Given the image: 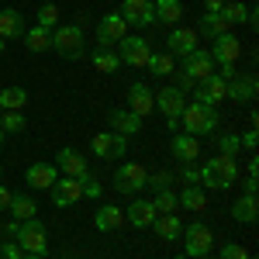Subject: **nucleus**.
<instances>
[{"mask_svg":"<svg viewBox=\"0 0 259 259\" xmlns=\"http://www.w3.org/2000/svg\"><path fill=\"white\" fill-rule=\"evenodd\" d=\"M221 7H225V0H204V11L207 14H221Z\"/></svg>","mask_w":259,"mask_h":259,"instance_id":"obj_49","label":"nucleus"},{"mask_svg":"<svg viewBox=\"0 0 259 259\" xmlns=\"http://www.w3.org/2000/svg\"><path fill=\"white\" fill-rule=\"evenodd\" d=\"M211 59H214V66H235L239 62V56H242V45H239V38L232 35V31H225V35H218V38L211 41Z\"/></svg>","mask_w":259,"mask_h":259,"instance_id":"obj_11","label":"nucleus"},{"mask_svg":"<svg viewBox=\"0 0 259 259\" xmlns=\"http://www.w3.org/2000/svg\"><path fill=\"white\" fill-rule=\"evenodd\" d=\"M52 52H59L62 59H83V28L80 24L52 28Z\"/></svg>","mask_w":259,"mask_h":259,"instance_id":"obj_5","label":"nucleus"},{"mask_svg":"<svg viewBox=\"0 0 259 259\" xmlns=\"http://www.w3.org/2000/svg\"><path fill=\"white\" fill-rule=\"evenodd\" d=\"M21 256H24V249L18 242H0V259H21Z\"/></svg>","mask_w":259,"mask_h":259,"instance_id":"obj_45","label":"nucleus"},{"mask_svg":"<svg viewBox=\"0 0 259 259\" xmlns=\"http://www.w3.org/2000/svg\"><path fill=\"white\" fill-rule=\"evenodd\" d=\"M145 180H149V169L142 162H124L114 173V190L118 194H139V190H145Z\"/></svg>","mask_w":259,"mask_h":259,"instance_id":"obj_8","label":"nucleus"},{"mask_svg":"<svg viewBox=\"0 0 259 259\" xmlns=\"http://www.w3.org/2000/svg\"><path fill=\"white\" fill-rule=\"evenodd\" d=\"M0 173H4V166H0Z\"/></svg>","mask_w":259,"mask_h":259,"instance_id":"obj_57","label":"nucleus"},{"mask_svg":"<svg viewBox=\"0 0 259 259\" xmlns=\"http://www.w3.org/2000/svg\"><path fill=\"white\" fill-rule=\"evenodd\" d=\"M7 211L14 214V221H28V218L38 214V204H35V197H28V194H14L11 204H7Z\"/></svg>","mask_w":259,"mask_h":259,"instance_id":"obj_29","label":"nucleus"},{"mask_svg":"<svg viewBox=\"0 0 259 259\" xmlns=\"http://www.w3.org/2000/svg\"><path fill=\"white\" fill-rule=\"evenodd\" d=\"M173 183V177L166 173V169H159V173H149V180H145V187H152V190H166Z\"/></svg>","mask_w":259,"mask_h":259,"instance_id":"obj_42","label":"nucleus"},{"mask_svg":"<svg viewBox=\"0 0 259 259\" xmlns=\"http://www.w3.org/2000/svg\"><path fill=\"white\" fill-rule=\"evenodd\" d=\"M235 180H239V162H235V156H214V159H207L200 166V183L204 187L228 190Z\"/></svg>","mask_w":259,"mask_h":259,"instance_id":"obj_2","label":"nucleus"},{"mask_svg":"<svg viewBox=\"0 0 259 259\" xmlns=\"http://www.w3.org/2000/svg\"><path fill=\"white\" fill-rule=\"evenodd\" d=\"M118 14L124 18L128 28H149V24H156V7H152V0H124Z\"/></svg>","mask_w":259,"mask_h":259,"instance_id":"obj_9","label":"nucleus"},{"mask_svg":"<svg viewBox=\"0 0 259 259\" xmlns=\"http://www.w3.org/2000/svg\"><path fill=\"white\" fill-rule=\"evenodd\" d=\"M256 190H259L256 177H245V183H242V194H249V197H256Z\"/></svg>","mask_w":259,"mask_h":259,"instance_id":"obj_48","label":"nucleus"},{"mask_svg":"<svg viewBox=\"0 0 259 259\" xmlns=\"http://www.w3.org/2000/svg\"><path fill=\"white\" fill-rule=\"evenodd\" d=\"M242 149H249V152H256V142H259V135H256V128H249L245 135H242Z\"/></svg>","mask_w":259,"mask_h":259,"instance_id":"obj_46","label":"nucleus"},{"mask_svg":"<svg viewBox=\"0 0 259 259\" xmlns=\"http://www.w3.org/2000/svg\"><path fill=\"white\" fill-rule=\"evenodd\" d=\"M183 256L187 259H200V256H211V245H214V232L204 225V221H194L183 228Z\"/></svg>","mask_w":259,"mask_h":259,"instance_id":"obj_4","label":"nucleus"},{"mask_svg":"<svg viewBox=\"0 0 259 259\" xmlns=\"http://www.w3.org/2000/svg\"><path fill=\"white\" fill-rule=\"evenodd\" d=\"M169 149H173V156H177L180 162H197L200 159V139H194V135H173V142H169Z\"/></svg>","mask_w":259,"mask_h":259,"instance_id":"obj_23","label":"nucleus"},{"mask_svg":"<svg viewBox=\"0 0 259 259\" xmlns=\"http://www.w3.org/2000/svg\"><path fill=\"white\" fill-rule=\"evenodd\" d=\"M124 221L132 225V228H152V221H156V207L149 204V200H132L128 204V211H124Z\"/></svg>","mask_w":259,"mask_h":259,"instance_id":"obj_22","label":"nucleus"},{"mask_svg":"<svg viewBox=\"0 0 259 259\" xmlns=\"http://www.w3.org/2000/svg\"><path fill=\"white\" fill-rule=\"evenodd\" d=\"M28 187H35V190H52L56 187V180H59V169L52 166V162H35V166H28Z\"/></svg>","mask_w":259,"mask_h":259,"instance_id":"obj_18","label":"nucleus"},{"mask_svg":"<svg viewBox=\"0 0 259 259\" xmlns=\"http://www.w3.org/2000/svg\"><path fill=\"white\" fill-rule=\"evenodd\" d=\"M11 197H14V194H11L7 187H0V214L7 211V204H11Z\"/></svg>","mask_w":259,"mask_h":259,"instance_id":"obj_50","label":"nucleus"},{"mask_svg":"<svg viewBox=\"0 0 259 259\" xmlns=\"http://www.w3.org/2000/svg\"><path fill=\"white\" fill-rule=\"evenodd\" d=\"M177 204L183 211H204L207 194H204V187H183V194H177Z\"/></svg>","mask_w":259,"mask_h":259,"instance_id":"obj_31","label":"nucleus"},{"mask_svg":"<svg viewBox=\"0 0 259 259\" xmlns=\"http://www.w3.org/2000/svg\"><path fill=\"white\" fill-rule=\"evenodd\" d=\"M214 139H218V156H239V135H214Z\"/></svg>","mask_w":259,"mask_h":259,"instance_id":"obj_40","label":"nucleus"},{"mask_svg":"<svg viewBox=\"0 0 259 259\" xmlns=\"http://www.w3.org/2000/svg\"><path fill=\"white\" fill-rule=\"evenodd\" d=\"M194 87H197V83L190 80L187 73H183V76H177V90H180V94H183V97H187V94H194Z\"/></svg>","mask_w":259,"mask_h":259,"instance_id":"obj_47","label":"nucleus"},{"mask_svg":"<svg viewBox=\"0 0 259 259\" xmlns=\"http://www.w3.org/2000/svg\"><path fill=\"white\" fill-rule=\"evenodd\" d=\"M0 56H4V38H0Z\"/></svg>","mask_w":259,"mask_h":259,"instance_id":"obj_54","label":"nucleus"},{"mask_svg":"<svg viewBox=\"0 0 259 259\" xmlns=\"http://www.w3.org/2000/svg\"><path fill=\"white\" fill-rule=\"evenodd\" d=\"M121 225H124V211L121 207H114V204L97 207V214H94V228L97 232H118Z\"/></svg>","mask_w":259,"mask_h":259,"instance_id":"obj_24","label":"nucleus"},{"mask_svg":"<svg viewBox=\"0 0 259 259\" xmlns=\"http://www.w3.org/2000/svg\"><path fill=\"white\" fill-rule=\"evenodd\" d=\"M24 45H28V52H35V56H41V52H49L52 49V31H45V28H24Z\"/></svg>","mask_w":259,"mask_h":259,"instance_id":"obj_26","label":"nucleus"},{"mask_svg":"<svg viewBox=\"0 0 259 259\" xmlns=\"http://www.w3.org/2000/svg\"><path fill=\"white\" fill-rule=\"evenodd\" d=\"M173 66H177V62H173L169 52H152L149 62H145V69H152V76H169V73H173Z\"/></svg>","mask_w":259,"mask_h":259,"instance_id":"obj_36","label":"nucleus"},{"mask_svg":"<svg viewBox=\"0 0 259 259\" xmlns=\"http://www.w3.org/2000/svg\"><path fill=\"white\" fill-rule=\"evenodd\" d=\"M90 62H94V69H100V73H118L121 69V59H118L114 49H97L90 56Z\"/></svg>","mask_w":259,"mask_h":259,"instance_id":"obj_34","label":"nucleus"},{"mask_svg":"<svg viewBox=\"0 0 259 259\" xmlns=\"http://www.w3.org/2000/svg\"><path fill=\"white\" fill-rule=\"evenodd\" d=\"M177 259H187V256H177Z\"/></svg>","mask_w":259,"mask_h":259,"instance_id":"obj_56","label":"nucleus"},{"mask_svg":"<svg viewBox=\"0 0 259 259\" xmlns=\"http://www.w3.org/2000/svg\"><path fill=\"white\" fill-rule=\"evenodd\" d=\"M56 169H62L66 177H73V180H80L87 169H90V162L83 159L76 149H59V156H56Z\"/></svg>","mask_w":259,"mask_h":259,"instance_id":"obj_20","label":"nucleus"},{"mask_svg":"<svg viewBox=\"0 0 259 259\" xmlns=\"http://www.w3.org/2000/svg\"><path fill=\"white\" fill-rule=\"evenodd\" d=\"M128 111L139 114V118H145V114L156 111V97H152V90H149L145 83H132V87H128Z\"/></svg>","mask_w":259,"mask_h":259,"instance_id":"obj_16","label":"nucleus"},{"mask_svg":"<svg viewBox=\"0 0 259 259\" xmlns=\"http://www.w3.org/2000/svg\"><path fill=\"white\" fill-rule=\"evenodd\" d=\"M166 45H169L173 56H183V59H187V56L197 49V31H194V28H173L169 38H166Z\"/></svg>","mask_w":259,"mask_h":259,"instance_id":"obj_21","label":"nucleus"},{"mask_svg":"<svg viewBox=\"0 0 259 259\" xmlns=\"http://www.w3.org/2000/svg\"><path fill=\"white\" fill-rule=\"evenodd\" d=\"M38 28H45V31L59 28V7L56 4H41L38 7Z\"/></svg>","mask_w":259,"mask_h":259,"instance_id":"obj_37","label":"nucleus"},{"mask_svg":"<svg viewBox=\"0 0 259 259\" xmlns=\"http://www.w3.org/2000/svg\"><path fill=\"white\" fill-rule=\"evenodd\" d=\"M180 124L187 128V135L194 139H204V135H218V111L207 107V104H187L183 114H180Z\"/></svg>","mask_w":259,"mask_h":259,"instance_id":"obj_1","label":"nucleus"},{"mask_svg":"<svg viewBox=\"0 0 259 259\" xmlns=\"http://www.w3.org/2000/svg\"><path fill=\"white\" fill-rule=\"evenodd\" d=\"M256 214H259V204H256V197H249V194H242V197L232 204V218L242 221V225H252Z\"/></svg>","mask_w":259,"mask_h":259,"instance_id":"obj_32","label":"nucleus"},{"mask_svg":"<svg viewBox=\"0 0 259 259\" xmlns=\"http://www.w3.org/2000/svg\"><path fill=\"white\" fill-rule=\"evenodd\" d=\"M228 28H232V24L221 18V14H207V11H204V18H200V24L194 28V31H197V35H204V38H211V41H214L218 35H225Z\"/></svg>","mask_w":259,"mask_h":259,"instance_id":"obj_28","label":"nucleus"},{"mask_svg":"<svg viewBox=\"0 0 259 259\" xmlns=\"http://www.w3.org/2000/svg\"><path fill=\"white\" fill-rule=\"evenodd\" d=\"M180 177H183V183H187V187H197V183H200V169H194V162H183Z\"/></svg>","mask_w":259,"mask_h":259,"instance_id":"obj_44","label":"nucleus"},{"mask_svg":"<svg viewBox=\"0 0 259 259\" xmlns=\"http://www.w3.org/2000/svg\"><path fill=\"white\" fill-rule=\"evenodd\" d=\"M256 173H259V159L252 156V159H249V177H256Z\"/></svg>","mask_w":259,"mask_h":259,"instance_id":"obj_51","label":"nucleus"},{"mask_svg":"<svg viewBox=\"0 0 259 259\" xmlns=\"http://www.w3.org/2000/svg\"><path fill=\"white\" fill-rule=\"evenodd\" d=\"M149 56H152V45L142 38V35H124V38L118 41V59L128 62L132 69H142V66L149 62Z\"/></svg>","mask_w":259,"mask_h":259,"instance_id":"obj_7","label":"nucleus"},{"mask_svg":"<svg viewBox=\"0 0 259 259\" xmlns=\"http://www.w3.org/2000/svg\"><path fill=\"white\" fill-rule=\"evenodd\" d=\"M218 259H249V249H245V245H239V242H228V245L221 249Z\"/></svg>","mask_w":259,"mask_h":259,"instance_id":"obj_43","label":"nucleus"},{"mask_svg":"<svg viewBox=\"0 0 259 259\" xmlns=\"http://www.w3.org/2000/svg\"><path fill=\"white\" fill-rule=\"evenodd\" d=\"M49 194H52V204L56 207H73L76 200H83V187H80V180L66 177V180H56V187Z\"/></svg>","mask_w":259,"mask_h":259,"instance_id":"obj_15","label":"nucleus"},{"mask_svg":"<svg viewBox=\"0 0 259 259\" xmlns=\"http://www.w3.org/2000/svg\"><path fill=\"white\" fill-rule=\"evenodd\" d=\"M80 187H83V197H100V180L94 177L90 169L80 177Z\"/></svg>","mask_w":259,"mask_h":259,"instance_id":"obj_41","label":"nucleus"},{"mask_svg":"<svg viewBox=\"0 0 259 259\" xmlns=\"http://www.w3.org/2000/svg\"><path fill=\"white\" fill-rule=\"evenodd\" d=\"M21 259H45V256H31V252H24V256H21Z\"/></svg>","mask_w":259,"mask_h":259,"instance_id":"obj_52","label":"nucleus"},{"mask_svg":"<svg viewBox=\"0 0 259 259\" xmlns=\"http://www.w3.org/2000/svg\"><path fill=\"white\" fill-rule=\"evenodd\" d=\"M156 235H159L162 242H177L180 235H183V221L177 218V214H156Z\"/></svg>","mask_w":259,"mask_h":259,"instance_id":"obj_27","label":"nucleus"},{"mask_svg":"<svg viewBox=\"0 0 259 259\" xmlns=\"http://www.w3.org/2000/svg\"><path fill=\"white\" fill-rule=\"evenodd\" d=\"M225 100L252 104L256 100V76H232V80H225Z\"/></svg>","mask_w":259,"mask_h":259,"instance_id":"obj_14","label":"nucleus"},{"mask_svg":"<svg viewBox=\"0 0 259 259\" xmlns=\"http://www.w3.org/2000/svg\"><path fill=\"white\" fill-rule=\"evenodd\" d=\"M152 7H156V24H177L183 18L180 0H152Z\"/></svg>","mask_w":259,"mask_h":259,"instance_id":"obj_30","label":"nucleus"},{"mask_svg":"<svg viewBox=\"0 0 259 259\" xmlns=\"http://www.w3.org/2000/svg\"><path fill=\"white\" fill-rule=\"evenodd\" d=\"M14 242H18L24 252L31 256H45L49 249V232L38 218H28V221H18V232H14Z\"/></svg>","mask_w":259,"mask_h":259,"instance_id":"obj_3","label":"nucleus"},{"mask_svg":"<svg viewBox=\"0 0 259 259\" xmlns=\"http://www.w3.org/2000/svg\"><path fill=\"white\" fill-rule=\"evenodd\" d=\"M24 35V18H21V11L14 7H4L0 11V38H21Z\"/></svg>","mask_w":259,"mask_h":259,"instance_id":"obj_25","label":"nucleus"},{"mask_svg":"<svg viewBox=\"0 0 259 259\" xmlns=\"http://www.w3.org/2000/svg\"><path fill=\"white\" fill-rule=\"evenodd\" d=\"M4 142H7V135H4V128H0V145H4Z\"/></svg>","mask_w":259,"mask_h":259,"instance_id":"obj_53","label":"nucleus"},{"mask_svg":"<svg viewBox=\"0 0 259 259\" xmlns=\"http://www.w3.org/2000/svg\"><path fill=\"white\" fill-rule=\"evenodd\" d=\"M0 114H4V111H0Z\"/></svg>","mask_w":259,"mask_h":259,"instance_id":"obj_58","label":"nucleus"},{"mask_svg":"<svg viewBox=\"0 0 259 259\" xmlns=\"http://www.w3.org/2000/svg\"><path fill=\"white\" fill-rule=\"evenodd\" d=\"M0 128H4V135L24 132V114H21V111H4V114H0Z\"/></svg>","mask_w":259,"mask_h":259,"instance_id":"obj_39","label":"nucleus"},{"mask_svg":"<svg viewBox=\"0 0 259 259\" xmlns=\"http://www.w3.org/2000/svg\"><path fill=\"white\" fill-rule=\"evenodd\" d=\"M124 35H128V24H124V18H121L118 11H114V14H104V18L97 21V41H100V49L118 45Z\"/></svg>","mask_w":259,"mask_h":259,"instance_id":"obj_12","label":"nucleus"},{"mask_svg":"<svg viewBox=\"0 0 259 259\" xmlns=\"http://www.w3.org/2000/svg\"><path fill=\"white\" fill-rule=\"evenodd\" d=\"M183 73H187L194 83L207 80V76L214 73V59H211V52H207V49H194V52L183 59Z\"/></svg>","mask_w":259,"mask_h":259,"instance_id":"obj_13","label":"nucleus"},{"mask_svg":"<svg viewBox=\"0 0 259 259\" xmlns=\"http://www.w3.org/2000/svg\"><path fill=\"white\" fill-rule=\"evenodd\" d=\"M200 259H214V256H200Z\"/></svg>","mask_w":259,"mask_h":259,"instance_id":"obj_55","label":"nucleus"},{"mask_svg":"<svg viewBox=\"0 0 259 259\" xmlns=\"http://www.w3.org/2000/svg\"><path fill=\"white\" fill-rule=\"evenodd\" d=\"M156 97V111L166 114V124H169V132H177L180 128V114H183V107H187V97L180 94L177 87H166L159 94H152Z\"/></svg>","mask_w":259,"mask_h":259,"instance_id":"obj_6","label":"nucleus"},{"mask_svg":"<svg viewBox=\"0 0 259 259\" xmlns=\"http://www.w3.org/2000/svg\"><path fill=\"white\" fill-rule=\"evenodd\" d=\"M152 207H156V214H177L180 211V204H177V194L166 187V190H156V197L149 200Z\"/></svg>","mask_w":259,"mask_h":259,"instance_id":"obj_35","label":"nucleus"},{"mask_svg":"<svg viewBox=\"0 0 259 259\" xmlns=\"http://www.w3.org/2000/svg\"><path fill=\"white\" fill-rule=\"evenodd\" d=\"M221 18L228 21V24H242V21H245V4H239V0H225Z\"/></svg>","mask_w":259,"mask_h":259,"instance_id":"obj_38","label":"nucleus"},{"mask_svg":"<svg viewBox=\"0 0 259 259\" xmlns=\"http://www.w3.org/2000/svg\"><path fill=\"white\" fill-rule=\"evenodd\" d=\"M194 97H197V104H207V107L221 104V100H225V80H221L218 73H211L207 80H200L197 87H194Z\"/></svg>","mask_w":259,"mask_h":259,"instance_id":"obj_17","label":"nucleus"},{"mask_svg":"<svg viewBox=\"0 0 259 259\" xmlns=\"http://www.w3.org/2000/svg\"><path fill=\"white\" fill-rule=\"evenodd\" d=\"M28 104V90L24 87H4L0 90V111H21Z\"/></svg>","mask_w":259,"mask_h":259,"instance_id":"obj_33","label":"nucleus"},{"mask_svg":"<svg viewBox=\"0 0 259 259\" xmlns=\"http://www.w3.org/2000/svg\"><path fill=\"white\" fill-rule=\"evenodd\" d=\"M90 149H94V156H100V159H121L128 152V139L118 135V132H100V135H94Z\"/></svg>","mask_w":259,"mask_h":259,"instance_id":"obj_10","label":"nucleus"},{"mask_svg":"<svg viewBox=\"0 0 259 259\" xmlns=\"http://www.w3.org/2000/svg\"><path fill=\"white\" fill-rule=\"evenodd\" d=\"M107 124H111V132H118V135H124V139H132V135L142 128V118H139V114H132L128 107H118V111L107 114Z\"/></svg>","mask_w":259,"mask_h":259,"instance_id":"obj_19","label":"nucleus"}]
</instances>
